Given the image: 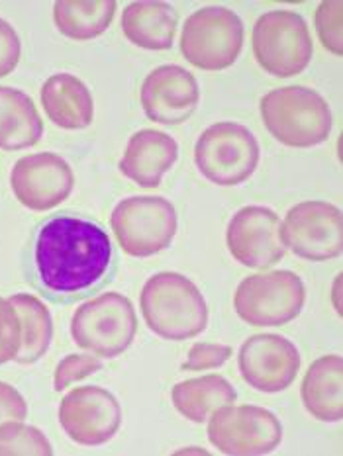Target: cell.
<instances>
[{
    "label": "cell",
    "instance_id": "obj_32",
    "mask_svg": "<svg viewBox=\"0 0 343 456\" xmlns=\"http://www.w3.org/2000/svg\"><path fill=\"white\" fill-rule=\"evenodd\" d=\"M331 302H333V307H336V312L341 315V274H338L336 281H333Z\"/></svg>",
    "mask_w": 343,
    "mask_h": 456
},
{
    "label": "cell",
    "instance_id": "obj_28",
    "mask_svg": "<svg viewBox=\"0 0 343 456\" xmlns=\"http://www.w3.org/2000/svg\"><path fill=\"white\" fill-rule=\"evenodd\" d=\"M102 370V362L94 354H67L63 361H59L53 374L55 392H63L69 386L85 380L94 372Z\"/></svg>",
    "mask_w": 343,
    "mask_h": 456
},
{
    "label": "cell",
    "instance_id": "obj_23",
    "mask_svg": "<svg viewBox=\"0 0 343 456\" xmlns=\"http://www.w3.org/2000/svg\"><path fill=\"white\" fill-rule=\"evenodd\" d=\"M116 8L114 0H59L53 4V22L61 36L75 42H88L106 32Z\"/></svg>",
    "mask_w": 343,
    "mask_h": 456
},
{
    "label": "cell",
    "instance_id": "obj_8",
    "mask_svg": "<svg viewBox=\"0 0 343 456\" xmlns=\"http://www.w3.org/2000/svg\"><path fill=\"white\" fill-rule=\"evenodd\" d=\"M306 286L292 271H269L248 276L233 294L235 314L253 327H281L300 315Z\"/></svg>",
    "mask_w": 343,
    "mask_h": 456
},
{
    "label": "cell",
    "instance_id": "obj_24",
    "mask_svg": "<svg viewBox=\"0 0 343 456\" xmlns=\"http://www.w3.org/2000/svg\"><path fill=\"white\" fill-rule=\"evenodd\" d=\"M22 317L24 327V341L22 349H20L16 362L18 364H34L47 353L49 345L53 339V322L52 314H49L47 305L36 298L32 294L18 292L8 298Z\"/></svg>",
    "mask_w": 343,
    "mask_h": 456
},
{
    "label": "cell",
    "instance_id": "obj_21",
    "mask_svg": "<svg viewBox=\"0 0 343 456\" xmlns=\"http://www.w3.org/2000/svg\"><path fill=\"white\" fill-rule=\"evenodd\" d=\"M42 135L44 120L32 98L18 88L0 86V150H28Z\"/></svg>",
    "mask_w": 343,
    "mask_h": 456
},
{
    "label": "cell",
    "instance_id": "obj_14",
    "mask_svg": "<svg viewBox=\"0 0 343 456\" xmlns=\"http://www.w3.org/2000/svg\"><path fill=\"white\" fill-rule=\"evenodd\" d=\"M238 364L241 379L253 390L263 394H279L297 380L300 370V353L287 337L259 333L245 339Z\"/></svg>",
    "mask_w": 343,
    "mask_h": 456
},
{
    "label": "cell",
    "instance_id": "obj_16",
    "mask_svg": "<svg viewBox=\"0 0 343 456\" xmlns=\"http://www.w3.org/2000/svg\"><path fill=\"white\" fill-rule=\"evenodd\" d=\"M200 101V88L192 73L179 65H161L143 78L140 104L151 122L161 126L184 124Z\"/></svg>",
    "mask_w": 343,
    "mask_h": 456
},
{
    "label": "cell",
    "instance_id": "obj_19",
    "mask_svg": "<svg viewBox=\"0 0 343 456\" xmlns=\"http://www.w3.org/2000/svg\"><path fill=\"white\" fill-rule=\"evenodd\" d=\"M302 403L314 419L338 423L343 418V361L326 354L314 361L302 380Z\"/></svg>",
    "mask_w": 343,
    "mask_h": 456
},
{
    "label": "cell",
    "instance_id": "obj_15",
    "mask_svg": "<svg viewBox=\"0 0 343 456\" xmlns=\"http://www.w3.org/2000/svg\"><path fill=\"white\" fill-rule=\"evenodd\" d=\"M281 217L265 206H245L232 216L225 230L228 251L248 269H269L284 256L279 237Z\"/></svg>",
    "mask_w": 343,
    "mask_h": 456
},
{
    "label": "cell",
    "instance_id": "obj_11",
    "mask_svg": "<svg viewBox=\"0 0 343 456\" xmlns=\"http://www.w3.org/2000/svg\"><path fill=\"white\" fill-rule=\"evenodd\" d=\"M208 439L222 454L261 456L282 441V425L261 405H224L208 418Z\"/></svg>",
    "mask_w": 343,
    "mask_h": 456
},
{
    "label": "cell",
    "instance_id": "obj_20",
    "mask_svg": "<svg viewBox=\"0 0 343 456\" xmlns=\"http://www.w3.org/2000/svg\"><path fill=\"white\" fill-rule=\"evenodd\" d=\"M179 16L167 3H132L122 12V32L127 42L147 52L171 49Z\"/></svg>",
    "mask_w": 343,
    "mask_h": 456
},
{
    "label": "cell",
    "instance_id": "obj_4",
    "mask_svg": "<svg viewBox=\"0 0 343 456\" xmlns=\"http://www.w3.org/2000/svg\"><path fill=\"white\" fill-rule=\"evenodd\" d=\"M137 333V317L130 298L104 292L78 305L71 317V337L77 346L98 359H116L130 349Z\"/></svg>",
    "mask_w": 343,
    "mask_h": 456
},
{
    "label": "cell",
    "instance_id": "obj_5",
    "mask_svg": "<svg viewBox=\"0 0 343 456\" xmlns=\"http://www.w3.org/2000/svg\"><path fill=\"white\" fill-rule=\"evenodd\" d=\"M253 55L265 73L289 78L310 65L314 44L306 20L292 10H271L251 32Z\"/></svg>",
    "mask_w": 343,
    "mask_h": 456
},
{
    "label": "cell",
    "instance_id": "obj_2",
    "mask_svg": "<svg viewBox=\"0 0 343 456\" xmlns=\"http://www.w3.org/2000/svg\"><path fill=\"white\" fill-rule=\"evenodd\" d=\"M145 325L165 341L199 337L208 325V305L192 281L179 273H157L140 294Z\"/></svg>",
    "mask_w": 343,
    "mask_h": 456
},
{
    "label": "cell",
    "instance_id": "obj_31",
    "mask_svg": "<svg viewBox=\"0 0 343 456\" xmlns=\"http://www.w3.org/2000/svg\"><path fill=\"white\" fill-rule=\"evenodd\" d=\"M28 415V403L24 395L14 386L0 382V425L6 421H24Z\"/></svg>",
    "mask_w": 343,
    "mask_h": 456
},
{
    "label": "cell",
    "instance_id": "obj_30",
    "mask_svg": "<svg viewBox=\"0 0 343 456\" xmlns=\"http://www.w3.org/2000/svg\"><path fill=\"white\" fill-rule=\"evenodd\" d=\"M22 55V42L16 34V29L0 18V78L8 77L20 63Z\"/></svg>",
    "mask_w": 343,
    "mask_h": 456
},
{
    "label": "cell",
    "instance_id": "obj_3",
    "mask_svg": "<svg viewBox=\"0 0 343 456\" xmlns=\"http://www.w3.org/2000/svg\"><path fill=\"white\" fill-rule=\"evenodd\" d=\"M263 124L279 143L310 150L323 143L331 132V110L314 88H273L259 102Z\"/></svg>",
    "mask_w": 343,
    "mask_h": 456
},
{
    "label": "cell",
    "instance_id": "obj_10",
    "mask_svg": "<svg viewBox=\"0 0 343 456\" xmlns=\"http://www.w3.org/2000/svg\"><path fill=\"white\" fill-rule=\"evenodd\" d=\"M279 237L284 249L304 261L323 263L338 259L343 251L341 210L322 200L300 202L284 216Z\"/></svg>",
    "mask_w": 343,
    "mask_h": 456
},
{
    "label": "cell",
    "instance_id": "obj_29",
    "mask_svg": "<svg viewBox=\"0 0 343 456\" xmlns=\"http://www.w3.org/2000/svg\"><path fill=\"white\" fill-rule=\"evenodd\" d=\"M233 349L228 345L220 343H196L186 354V361L181 364V370L184 372H199V370H210L220 369L222 364L232 359Z\"/></svg>",
    "mask_w": 343,
    "mask_h": 456
},
{
    "label": "cell",
    "instance_id": "obj_9",
    "mask_svg": "<svg viewBox=\"0 0 343 456\" xmlns=\"http://www.w3.org/2000/svg\"><path fill=\"white\" fill-rule=\"evenodd\" d=\"M243 49V22L230 8L206 6L186 18L181 34L183 57L202 71H224Z\"/></svg>",
    "mask_w": 343,
    "mask_h": 456
},
{
    "label": "cell",
    "instance_id": "obj_12",
    "mask_svg": "<svg viewBox=\"0 0 343 456\" xmlns=\"http://www.w3.org/2000/svg\"><path fill=\"white\" fill-rule=\"evenodd\" d=\"M59 425L73 443L98 447L120 429V402L101 386H78L59 403Z\"/></svg>",
    "mask_w": 343,
    "mask_h": 456
},
{
    "label": "cell",
    "instance_id": "obj_26",
    "mask_svg": "<svg viewBox=\"0 0 343 456\" xmlns=\"http://www.w3.org/2000/svg\"><path fill=\"white\" fill-rule=\"evenodd\" d=\"M341 16L343 3L341 0H326L322 3L314 14V26H316L318 39L323 49L336 57L343 55V36H341Z\"/></svg>",
    "mask_w": 343,
    "mask_h": 456
},
{
    "label": "cell",
    "instance_id": "obj_6",
    "mask_svg": "<svg viewBox=\"0 0 343 456\" xmlns=\"http://www.w3.org/2000/svg\"><path fill=\"white\" fill-rule=\"evenodd\" d=\"M259 157L257 137L235 122L206 127L194 145L196 168L216 186H238L248 181L259 165Z\"/></svg>",
    "mask_w": 343,
    "mask_h": 456
},
{
    "label": "cell",
    "instance_id": "obj_17",
    "mask_svg": "<svg viewBox=\"0 0 343 456\" xmlns=\"http://www.w3.org/2000/svg\"><path fill=\"white\" fill-rule=\"evenodd\" d=\"M179 159V143L169 134L142 130L130 137L120 159V173L142 188H157Z\"/></svg>",
    "mask_w": 343,
    "mask_h": 456
},
{
    "label": "cell",
    "instance_id": "obj_22",
    "mask_svg": "<svg viewBox=\"0 0 343 456\" xmlns=\"http://www.w3.org/2000/svg\"><path fill=\"white\" fill-rule=\"evenodd\" d=\"M235 400H238V394L233 386L220 374H206L200 379L184 380L173 386L171 390L175 410L192 423L208 421L214 411L235 403Z\"/></svg>",
    "mask_w": 343,
    "mask_h": 456
},
{
    "label": "cell",
    "instance_id": "obj_7",
    "mask_svg": "<svg viewBox=\"0 0 343 456\" xmlns=\"http://www.w3.org/2000/svg\"><path fill=\"white\" fill-rule=\"evenodd\" d=\"M110 227L126 255L145 259L173 243L176 210L163 196H130L116 204Z\"/></svg>",
    "mask_w": 343,
    "mask_h": 456
},
{
    "label": "cell",
    "instance_id": "obj_13",
    "mask_svg": "<svg viewBox=\"0 0 343 456\" xmlns=\"http://www.w3.org/2000/svg\"><path fill=\"white\" fill-rule=\"evenodd\" d=\"M73 168L57 153H32L18 159L10 171L16 200L32 212L53 210L73 192Z\"/></svg>",
    "mask_w": 343,
    "mask_h": 456
},
{
    "label": "cell",
    "instance_id": "obj_1",
    "mask_svg": "<svg viewBox=\"0 0 343 456\" xmlns=\"http://www.w3.org/2000/svg\"><path fill=\"white\" fill-rule=\"evenodd\" d=\"M34 263L39 284L47 292L69 298L86 294L110 269V237L85 217H52L36 235Z\"/></svg>",
    "mask_w": 343,
    "mask_h": 456
},
{
    "label": "cell",
    "instance_id": "obj_25",
    "mask_svg": "<svg viewBox=\"0 0 343 456\" xmlns=\"http://www.w3.org/2000/svg\"><path fill=\"white\" fill-rule=\"evenodd\" d=\"M52 456V443L42 429L24 421H6L0 425V456Z\"/></svg>",
    "mask_w": 343,
    "mask_h": 456
},
{
    "label": "cell",
    "instance_id": "obj_18",
    "mask_svg": "<svg viewBox=\"0 0 343 456\" xmlns=\"http://www.w3.org/2000/svg\"><path fill=\"white\" fill-rule=\"evenodd\" d=\"M42 106L61 130H85L94 120V101L88 86L71 73H57L42 86Z\"/></svg>",
    "mask_w": 343,
    "mask_h": 456
},
{
    "label": "cell",
    "instance_id": "obj_27",
    "mask_svg": "<svg viewBox=\"0 0 343 456\" xmlns=\"http://www.w3.org/2000/svg\"><path fill=\"white\" fill-rule=\"evenodd\" d=\"M24 341L22 317L8 298H0V364L14 361Z\"/></svg>",
    "mask_w": 343,
    "mask_h": 456
}]
</instances>
